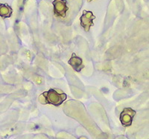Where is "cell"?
Segmentation results:
<instances>
[{"label": "cell", "instance_id": "6da1fadb", "mask_svg": "<svg viewBox=\"0 0 149 139\" xmlns=\"http://www.w3.org/2000/svg\"><path fill=\"white\" fill-rule=\"evenodd\" d=\"M45 98V104H51L54 106H59L67 98V95L65 93H59L57 90L50 89L47 92L42 94Z\"/></svg>", "mask_w": 149, "mask_h": 139}, {"label": "cell", "instance_id": "7a4b0ae2", "mask_svg": "<svg viewBox=\"0 0 149 139\" xmlns=\"http://www.w3.org/2000/svg\"><path fill=\"white\" fill-rule=\"evenodd\" d=\"M95 19V17L94 16L93 12L88 11V10H84L83 14L80 18L81 21V26L84 28L85 31H90V28L94 25L93 20Z\"/></svg>", "mask_w": 149, "mask_h": 139}, {"label": "cell", "instance_id": "3957f363", "mask_svg": "<svg viewBox=\"0 0 149 139\" xmlns=\"http://www.w3.org/2000/svg\"><path fill=\"white\" fill-rule=\"evenodd\" d=\"M52 4L54 14L58 17L65 18L66 17V12L69 10L66 0H54Z\"/></svg>", "mask_w": 149, "mask_h": 139}, {"label": "cell", "instance_id": "277c9868", "mask_svg": "<svg viewBox=\"0 0 149 139\" xmlns=\"http://www.w3.org/2000/svg\"><path fill=\"white\" fill-rule=\"evenodd\" d=\"M136 115V111L133 109L125 108L120 114V121L123 127H130Z\"/></svg>", "mask_w": 149, "mask_h": 139}, {"label": "cell", "instance_id": "5b68a950", "mask_svg": "<svg viewBox=\"0 0 149 139\" xmlns=\"http://www.w3.org/2000/svg\"><path fill=\"white\" fill-rule=\"evenodd\" d=\"M68 63L72 67V68L74 71H78V72H80L84 67L83 64V60H82L81 58L77 56L74 53L72 54V57L69 59Z\"/></svg>", "mask_w": 149, "mask_h": 139}, {"label": "cell", "instance_id": "8992f818", "mask_svg": "<svg viewBox=\"0 0 149 139\" xmlns=\"http://www.w3.org/2000/svg\"><path fill=\"white\" fill-rule=\"evenodd\" d=\"M13 10L8 4L0 3V17L5 19L11 17Z\"/></svg>", "mask_w": 149, "mask_h": 139}, {"label": "cell", "instance_id": "52a82bcc", "mask_svg": "<svg viewBox=\"0 0 149 139\" xmlns=\"http://www.w3.org/2000/svg\"><path fill=\"white\" fill-rule=\"evenodd\" d=\"M88 1H93V0H88Z\"/></svg>", "mask_w": 149, "mask_h": 139}]
</instances>
